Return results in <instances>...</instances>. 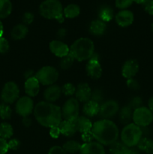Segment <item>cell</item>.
Masks as SVG:
<instances>
[{
  "label": "cell",
  "mask_w": 153,
  "mask_h": 154,
  "mask_svg": "<svg viewBox=\"0 0 153 154\" xmlns=\"http://www.w3.org/2000/svg\"><path fill=\"white\" fill-rule=\"evenodd\" d=\"M129 147L124 145L122 141H116L110 145V154H128Z\"/></svg>",
  "instance_id": "31"
},
{
  "label": "cell",
  "mask_w": 153,
  "mask_h": 154,
  "mask_svg": "<svg viewBox=\"0 0 153 154\" xmlns=\"http://www.w3.org/2000/svg\"><path fill=\"white\" fill-rule=\"evenodd\" d=\"M66 33H67V32H66L65 29L62 28L60 29H58V32H57V36H58V38H63L65 37Z\"/></svg>",
  "instance_id": "49"
},
{
  "label": "cell",
  "mask_w": 153,
  "mask_h": 154,
  "mask_svg": "<svg viewBox=\"0 0 153 154\" xmlns=\"http://www.w3.org/2000/svg\"><path fill=\"white\" fill-rule=\"evenodd\" d=\"M127 86L130 90H138L140 89V84L134 78L128 79L127 81Z\"/></svg>",
  "instance_id": "41"
},
{
  "label": "cell",
  "mask_w": 153,
  "mask_h": 154,
  "mask_svg": "<svg viewBox=\"0 0 153 154\" xmlns=\"http://www.w3.org/2000/svg\"><path fill=\"white\" fill-rule=\"evenodd\" d=\"M93 138H94V137H93L92 133V131L82 134V139L85 143L91 142V141H92Z\"/></svg>",
  "instance_id": "46"
},
{
  "label": "cell",
  "mask_w": 153,
  "mask_h": 154,
  "mask_svg": "<svg viewBox=\"0 0 153 154\" xmlns=\"http://www.w3.org/2000/svg\"><path fill=\"white\" fill-rule=\"evenodd\" d=\"M8 144L9 150H16L19 149L20 147V142L19 140L17 139H10V141L8 142Z\"/></svg>",
  "instance_id": "44"
},
{
  "label": "cell",
  "mask_w": 153,
  "mask_h": 154,
  "mask_svg": "<svg viewBox=\"0 0 153 154\" xmlns=\"http://www.w3.org/2000/svg\"><path fill=\"white\" fill-rule=\"evenodd\" d=\"M35 78L42 85L50 86L55 84L58 80V72L52 66H44L38 71Z\"/></svg>",
  "instance_id": "6"
},
{
  "label": "cell",
  "mask_w": 153,
  "mask_h": 154,
  "mask_svg": "<svg viewBox=\"0 0 153 154\" xmlns=\"http://www.w3.org/2000/svg\"><path fill=\"white\" fill-rule=\"evenodd\" d=\"M142 99H141L140 97L136 96V97L133 98V99L130 101L128 105L132 108L133 111H134V110L142 107Z\"/></svg>",
  "instance_id": "38"
},
{
  "label": "cell",
  "mask_w": 153,
  "mask_h": 154,
  "mask_svg": "<svg viewBox=\"0 0 153 154\" xmlns=\"http://www.w3.org/2000/svg\"><path fill=\"white\" fill-rule=\"evenodd\" d=\"M81 145L82 144H80L78 141L70 140V141H68L64 143L63 144L62 147L67 153L74 154L77 153V152H80L81 148Z\"/></svg>",
  "instance_id": "32"
},
{
  "label": "cell",
  "mask_w": 153,
  "mask_h": 154,
  "mask_svg": "<svg viewBox=\"0 0 153 154\" xmlns=\"http://www.w3.org/2000/svg\"><path fill=\"white\" fill-rule=\"evenodd\" d=\"M144 10L150 15H153V0H146L143 5Z\"/></svg>",
  "instance_id": "42"
},
{
  "label": "cell",
  "mask_w": 153,
  "mask_h": 154,
  "mask_svg": "<svg viewBox=\"0 0 153 154\" xmlns=\"http://www.w3.org/2000/svg\"><path fill=\"white\" fill-rule=\"evenodd\" d=\"M80 105L76 99L70 98L63 105L62 108V118L68 121H74L79 117Z\"/></svg>",
  "instance_id": "7"
},
{
  "label": "cell",
  "mask_w": 153,
  "mask_h": 154,
  "mask_svg": "<svg viewBox=\"0 0 153 154\" xmlns=\"http://www.w3.org/2000/svg\"><path fill=\"white\" fill-rule=\"evenodd\" d=\"M146 1V0H134V2L137 3V4H140V5H143Z\"/></svg>",
  "instance_id": "54"
},
{
  "label": "cell",
  "mask_w": 153,
  "mask_h": 154,
  "mask_svg": "<svg viewBox=\"0 0 153 154\" xmlns=\"http://www.w3.org/2000/svg\"><path fill=\"white\" fill-rule=\"evenodd\" d=\"M90 100L93 101V102H96V103L99 104V105H100L104 102L103 92L100 90H98V89L94 90V91H92V96Z\"/></svg>",
  "instance_id": "35"
},
{
  "label": "cell",
  "mask_w": 153,
  "mask_h": 154,
  "mask_svg": "<svg viewBox=\"0 0 153 154\" xmlns=\"http://www.w3.org/2000/svg\"><path fill=\"white\" fill-rule=\"evenodd\" d=\"M99 109H100L99 104L89 100L84 104L83 108H82V112L85 114L86 117H93L98 114Z\"/></svg>",
  "instance_id": "24"
},
{
  "label": "cell",
  "mask_w": 153,
  "mask_h": 154,
  "mask_svg": "<svg viewBox=\"0 0 153 154\" xmlns=\"http://www.w3.org/2000/svg\"><path fill=\"white\" fill-rule=\"evenodd\" d=\"M60 134H61V132H60V129L59 128H58V126L51 128L50 131V136L53 138H58Z\"/></svg>",
  "instance_id": "47"
},
{
  "label": "cell",
  "mask_w": 153,
  "mask_h": 154,
  "mask_svg": "<svg viewBox=\"0 0 153 154\" xmlns=\"http://www.w3.org/2000/svg\"><path fill=\"white\" fill-rule=\"evenodd\" d=\"M132 120L140 127H146L153 121V114L148 108L142 106L134 111Z\"/></svg>",
  "instance_id": "8"
},
{
  "label": "cell",
  "mask_w": 153,
  "mask_h": 154,
  "mask_svg": "<svg viewBox=\"0 0 153 154\" xmlns=\"http://www.w3.org/2000/svg\"><path fill=\"white\" fill-rule=\"evenodd\" d=\"M76 93V87L70 83H67L64 84L62 87V93L66 96H73Z\"/></svg>",
  "instance_id": "36"
},
{
  "label": "cell",
  "mask_w": 153,
  "mask_h": 154,
  "mask_svg": "<svg viewBox=\"0 0 153 154\" xmlns=\"http://www.w3.org/2000/svg\"><path fill=\"white\" fill-rule=\"evenodd\" d=\"M48 154H68L62 147L59 146H53L50 149Z\"/></svg>",
  "instance_id": "45"
},
{
  "label": "cell",
  "mask_w": 153,
  "mask_h": 154,
  "mask_svg": "<svg viewBox=\"0 0 153 154\" xmlns=\"http://www.w3.org/2000/svg\"><path fill=\"white\" fill-rule=\"evenodd\" d=\"M118 110H119V105L116 101L108 100L104 102L100 105L98 115L101 118L108 120L116 115Z\"/></svg>",
  "instance_id": "11"
},
{
  "label": "cell",
  "mask_w": 153,
  "mask_h": 154,
  "mask_svg": "<svg viewBox=\"0 0 153 154\" xmlns=\"http://www.w3.org/2000/svg\"><path fill=\"white\" fill-rule=\"evenodd\" d=\"M116 22L121 27H127L134 22V14L129 10H121L116 15Z\"/></svg>",
  "instance_id": "17"
},
{
  "label": "cell",
  "mask_w": 153,
  "mask_h": 154,
  "mask_svg": "<svg viewBox=\"0 0 153 154\" xmlns=\"http://www.w3.org/2000/svg\"><path fill=\"white\" fill-rule=\"evenodd\" d=\"M8 150V141L5 139L0 138V154H6Z\"/></svg>",
  "instance_id": "43"
},
{
  "label": "cell",
  "mask_w": 153,
  "mask_h": 154,
  "mask_svg": "<svg viewBox=\"0 0 153 154\" xmlns=\"http://www.w3.org/2000/svg\"><path fill=\"white\" fill-rule=\"evenodd\" d=\"M22 124L26 126V127H28L32 125V120L28 117H23L22 119Z\"/></svg>",
  "instance_id": "48"
},
{
  "label": "cell",
  "mask_w": 153,
  "mask_h": 154,
  "mask_svg": "<svg viewBox=\"0 0 153 154\" xmlns=\"http://www.w3.org/2000/svg\"><path fill=\"white\" fill-rule=\"evenodd\" d=\"M49 48L52 54L60 58L65 57L70 53V48L59 40L52 41L50 43Z\"/></svg>",
  "instance_id": "13"
},
{
  "label": "cell",
  "mask_w": 153,
  "mask_h": 154,
  "mask_svg": "<svg viewBox=\"0 0 153 154\" xmlns=\"http://www.w3.org/2000/svg\"><path fill=\"white\" fill-rule=\"evenodd\" d=\"M34 102L28 96L20 98L15 105L16 112L22 117H28L34 111Z\"/></svg>",
  "instance_id": "10"
},
{
  "label": "cell",
  "mask_w": 153,
  "mask_h": 154,
  "mask_svg": "<svg viewBox=\"0 0 153 154\" xmlns=\"http://www.w3.org/2000/svg\"><path fill=\"white\" fill-rule=\"evenodd\" d=\"M28 29L27 26L23 23H20L15 26L10 32V35L14 40H21L27 35Z\"/></svg>",
  "instance_id": "23"
},
{
  "label": "cell",
  "mask_w": 153,
  "mask_h": 154,
  "mask_svg": "<svg viewBox=\"0 0 153 154\" xmlns=\"http://www.w3.org/2000/svg\"><path fill=\"white\" fill-rule=\"evenodd\" d=\"M14 129L11 125L6 122L0 123V138L3 139H8L12 137Z\"/></svg>",
  "instance_id": "30"
},
{
  "label": "cell",
  "mask_w": 153,
  "mask_h": 154,
  "mask_svg": "<svg viewBox=\"0 0 153 154\" xmlns=\"http://www.w3.org/2000/svg\"><path fill=\"white\" fill-rule=\"evenodd\" d=\"M74 122L75 126H76V131L80 132L81 134L91 132L92 131L93 124L90 121L89 119L87 117H86V116L78 117Z\"/></svg>",
  "instance_id": "20"
},
{
  "label": "cell",
  "mask_w": 153,
  "mask_h": 154,
  "mask_svg": "<svg viewBox=\"0 0 153 154\" xmlns=\"http://www.w3.org/2000/svg\"><path fill=\"white\" fill-rule=\"evenodd\" d=\"M12 114V110L8 104H0V118L2 120H8L10 118Z\"/></svg>",
  "instance_id": "34"
},
{
  "label": "cell",
  "mask_w": 153,
  "mask_h": 154,
  "mask_svg": "<svg viewBox=\"0 0 153 154\" xmlns=\"http://www.w3.org/2000/svg\"><path fill=\"white\" fill-rule=\"evenodd\" d=\"M74 60V57H72L71 54L69 53L67 56H65V57H62V58L61 59L59 63L60 67H61V69H63V70H67V69H70V68L71 67Z\"/></svg>",
  "instance_id": "33"
},
{
  "label": "cell",
  "mask_w": 153,
  "mask_h": 154,
  "mask_svg": "<svg viewBox=\"0 0 153 154\" xmlns=\"http://www.w3.org/2000/svg\"><path fill=\"white\" fill-rule=\"evenodd\" d=\"M58 128H59L61 134L67 137L73 136L76 132V128L74 121L63 120L59 124Z\"/></svg>",
  "instance_id": "21"
},
{
  "label": "cell",
  "mask_w": 153,
  "mask_h": 154,
  "mask_svg": "<svg viewBox=\"0 0 153 154\" xmlns=\"http://www.w3.org/2000/svg\"><path fill=\"white\" fill-rule=\"evenodd\" d=\"M92 93V91L91 88L88 84L81 83L76 88L75 96H76V99H77L78 102L86 103L91 99Z\"/></svg>",
  "instance_id": "16"
},
{
  "label": "cell",
  "mask_w": 153,
  "mask_h": 154,
  "mask_svg": "<svg viewBox=\"0 0 153 154\" xmlns=\"http://www.w3.org/2000/svg\"><path fill=\"white\" fill-rule=\"evenodd\" d=\"M133 112L134 111L128 105L122 107V108L120 109L119 113H118L120 122H121L122 124H129L130 120H132Z\"/></svg>",
  "instance_id": "25"
},
{
  "label": "cell",
  "mask_w": 153,
  "mask_h": 154,
  "mask_svg": "<svg viewBox=\"0 0 153 154\" xmlns=\"http://www.w3.org/2000/svg\"><path fill=\"white\" fill-rule=\"evenodd\" d=\"M152 32H153V23L152 24Z\"/></svg>",
  "instance_id": "55"
},
{
  "label": "cell",
  "mask_w": 153,
  "mask_h": 154,
  "mask_svg": "<svg viewBox=\"0 0 153 154\" xmlns=\"http://www.w3.org/2000/svg\"><path fill=\"white\" fill-rule=\"evenodd\" d=\"M80 13V8L76 4H70L63 9L64 17L69 19H73L76 17Z\"/></svg>",
  "instance_id": "27"
},
{
  "label": "cell",
  "mask_w": 153,
  "mask_h": 154,
  "mask_svg": "<svg viewBox=\"0 0 153 154\" xmlns=\"http://www.w3.org/2000/svg\"><path fill=\"white\" fill-rule=\"evenodd\" d=\"M20 95V90L17 84L13 81H8L3 87L1 93V99L4 103L13 104L18 100Z\"/></svg>",
  "instance_id": "9"
},
{
  "label": "cell",
  "mask_w": 153,
  "mask_h": 154,
  "mask_svg": "<svg viewBox=\"0 0 153 154\" xmlns=\"http://www.w3.org/2000/svg\"><path fill=\"white\" fill-rule=\"evenodd\" d=\"M63 7L59 0H44L39 6V12L43 17L56 20L59 23L64 21Z\"/></svg>",
  "instance_id": "4"
},
{
  "label": "cell",
  "mask_w": 153,
  "mask_h": 154,
  "mask_svg": "<svg viewBox=\"0 0 153 154\" xmlns=\"http://www.w3.org/2000/svg\"><path fill=\"white\" fill-rule=\"evenodd\" d=\"M148 109H149L153 114V97L150 98L149 99V100H148Z\"/></svg>",
  "instance_id": "52"
},
{
  "label": "cell",
  "mask_w": 153,
  "mask_h": 154,
  "mask_svg": "<svg viewBox=\"0 0 153 154\" xmlns=\"http://www.w3.org/2000/svg\"><path fill=\"white\" fill-rule=\"evenodd\" d=\"M34 21V14L31 12H26L22 16V22L23 24L26 25H30Z\"/></svg>",
  "instance_id": "40"
},
{
  "label": "cell",
  "mask_w": 153,
  "mask_h": 154,
  "mask_svg": "<svg viewBox=\"0 0 153 154\" xmlns=\"http://www.w3.org/2000/svg\"><path fill=\"white\" fill-rule=\"evenodd\" d=\"M139 71V63L134 59L127 60L122 68V75L126 79L133 78Z\"/></svg>",
  "instance_id": "12"
},
{
  "label": "cell",
  "mask_w": 153,
  "mask_h": 154,
  "mask_svg": "<svg viewBox=\"0 0 153 154\" xmlns=\"http://www.w3.org/2000/svg\"><path fill=\"white\" fill-rule=\"evenodd\" d=\"M87 75L92 79H99L102 75V68L99 60L89 59L86 66Z\"/></svg>",
  "instance_id": "15"
},
{
  "label": "cell",
  "mask_w": 153,
  "mask_h": 154,
  "mask_svg": "<svg viewBox=\"0 0 153 154\" xmlns=\"http://www.w3.org/2000/svg\"><path fill=\"white\" fill-rule=\"evenodd\" d=\"M33 113L38 123L44 127L50 129L56 127L62 121V108L46 101L38 102L34 107Z\"/></svg>",
  "instance_id": "1"
},
{
  "label": "cell",
  "mask_w": 153,
  "mask_h": 154,
  "mask_svg": "<svg viewBox=\"0 0 153 154\" xmlns=\"http://www.w3.org/2000/svg\"><path fill=\"white\" fill-rule=\"evenodd\" d=\"M134 2V0H116L115 4L116 8L121 10H125L128 7H130Z\"/></svg>",
  "instance_id": "37"
},
{
  "label": "cell",
  "mask_w": 153,
  "mask_h": 154,
  "mask_svg": "<svg viewBox=\"0 0 153 154\" xmlns=\"http://www.w3.org/2000/svg\"><path fill=\"white\" fill-rule=\"evenodd\" d=\"M94 53V45L88 38H80L75 41L70 48V54L79 62L88 60Z\"/></svg>",
  "instance_id": "3"
},
{
  "label": "cell",
  "mask_w": 153,
  "mask_h": 154,
  "mask_svg": "<svg viewBox=\"0 0 153 154\" xmlns=\"http://www.w3.org/2000/svg\"><path fill=\"white\" fill-rule=\"evenodd\" d=\"M80 154H105V150L104 146L98 141H91L81 145Z\"/></svg>",
  "instance_id": "14"
},
{
  "label": "cell",
  "mask_w": 153,
  "mask_h": 154,
  "mask_svg": "<svg viewBox=\"0 0 153 154\" xmlns=\"http://www.w3.org/2000/svg\"><path fill=\"white\" fill-rule=\"evenodd\" d=\"M24 89L27 96L29 97H34L37 96L40 90V83L35 76L28 78L26 81Z\"/></svg>",
  "instance_id": "19"
},
{
  "label": "cell",
  "mask_w": 153,
  "mask_h": 154,
  "mask_svg": "<svg viewBox=\"0 0 153 154\" xmlns=\"http://www.w3.org/2000/svg\"><path fill=\"white\" fill-rule=\"evenodd\" d=\"M140 151L147 154H153V140L148 138H142L136 145Z\"/></svg>",
  "instance_id": "26"
},
{
  "label": "cell",
  "mask_w": 153,
  "mask_h": 154,
  "mask_svg": "<svg viewBox=\"0 0 153 154\" xmlns=\"http://www.w3.org/2000/svg\"><path fill=\"white\" fill-rule=\"evenodd\" d=\"M98 17L103 22H109L113 17V10L110 6H101L98 11Z\"/></svg>",
  "instance_id": "28"
},
{
  "label": "cell",
  "mask_w": 153,
  "mask_h": 154,
  "mask_svg": "<svg viewBox=\"0 0 153 154\" xmlns=\"http://www.w3.org/2000/svg\"><path fill=\"white\" fill-rule=\"evenodd\" d=\"M92 133L94 139L103 146L112 145L118 138L117 126L112 121L106 119L96 121L92 125Z\"/></svg>",
  "instance_id": "2"
},
{
  "label": "cell",
  "mask_w": 153,
  "mask_h": 154,
  "mask_svg": "<svg viewBox=\"0 0 153 154\" xmlns=\"http://www.w3.org/2000/svg\"><path fill=\"white\" fill-rule=\"evenodd\" d=\"M9 42L5 38H0V54H6L9 51Z\"/></svg>",
  "instance_id": "39"
},
{
  "label": "cell",
  "mask_w": 153,
  "mask_h": 154,
  "mask_svg": "<svg viewBox=\"0 0 153 154\" xmlns=\"http://www.w3.org/2000/svg\"><path fill=\"white\" fill-rule=\"evenodd\" d=\"M142 130L141 127L134 123L126 125L121 132L122 142L128 147H134L142 138Z\"/></svg>",
  "instance_id": "5"
},
{
  "label": "cell",
  "mask_w": 153,
  "mask_h": 154,
  "mask_svg": "<svg viewBox=\"0 0 153 154\" xmlns=\"http://www.w3.org/2000/svg\"><path fill=\"white\" fill-rule=\"evenodd\" d=\"M3 33H4V26H3V24L2 23V21L0 20V38L2 37Z\"/></svg>",
  "instance_id": "53"
},
{
  "label": "cell",
  "mask_w": 153,
  "mask_h": 154,
  "mask_svg": "<svg viewBox=\"0 0 153 154\" xmlns=\"http://www.w3.org/2000/svg\"><path fill=\"white\" fill-rule=\"evenodd\" d=\"M12 11V3L10 0H0V19L8 17Z\"/></svg>",
  "instance_id": "29"
},
{
  "label": "cell",
  "mask_w": 153,
  "mask_h": 154,
  "mask_svg": "<svg viewBox=\"0 0 153 154\" xmlns=\"http://www.w3.org/2000/svg\"><path fill=\"white\" fill-rule=\"evenodd\" d=\"M106 29V23L100 20H95L90 23L89 32L91 34L95 36H101L104 34Z\"/></svg>",
  "instance_id": "22"
},
{
  "label": "cell",
  "mask_w": 153,
  "mask_h": 154,
  "mask_svg": "<svg viewBox=\"0 0 153 154\" xmlns=\"http://www.w3.org/2000/svg\"><path fill=\"white\" fill-rule=\"evenodd\" d=\"M62 94V88L58 85H52L49 86L45 90L44 93V98L45 101L50 103L56 102L60 98Z\"/></svg>",
  "instance_id": "18"
},
{
  "label": "cell",
  "mask_w": 153,
  "mask_h": 154,
  "mask_svg": "<svg viewBox=\"0 0 153 154\" xmlns=\"http://www.w3.org/2000/svg\"><path fill=\"white\" fill-rule=\"evenodd\" d=\"M128 154H140V151L138 148H135V147H129L128 153Z\"/></svg>",
  "instance_id": "50"
},
{
  "label": "cell",
  "mask_w": 153,
  "mask_h": 154,
  "mask_svg": "<svg viewBox=\"0 0 153 154\" xmlns=\"http://www.w3.org/2000/svg\"><path fill=\"white\" fill-rule=\"evenodd\" d=\"M24 76H25L26 79H28V78H32V77H34V72H33V71L32 70H28L27 71V72H25V74H24Z\"/></svg>",
  "instance_id": "51"
}]
</instances>
